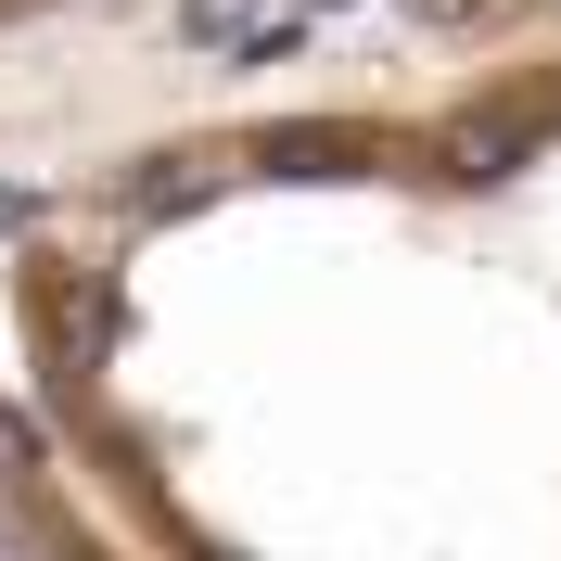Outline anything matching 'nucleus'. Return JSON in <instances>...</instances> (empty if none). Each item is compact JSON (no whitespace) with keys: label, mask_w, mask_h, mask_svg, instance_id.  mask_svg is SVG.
Returning a JSON list of instances; mask_svg holds the SVG:
<instances>
[{"label":"nucleus","mask_w":561,"mask_h":561,"mask_svg":"<svg viewBox=\"0 0 561 561\" xmlns=\"http://www.w3.org/2000/svg\"><path fill=\"white\" fill-rule=\"evenodd\" d=\"M0 230H26V192H0Z\"/></svg>","instance_id":"obj_4"},{"label":"nucleus","mask_w":561,"mask_h":561,"mask_svg":"<svg viewBox=\"0 0 561 561\" xmlns=\"http://www.w3.org/2000/svg\"><path fill=\"white\" fill-rule=\"evenodd\" d=\"M255 38V0H179V51H243Z\"/></svg>","instance_id":"obj_1"},{"label":"nucleus","mask_w":561,"mask_h":561,"mask_svg":"<svg viewBox=\"0 0 561 561\" xmlns=\"http://www.w3.org/2000/svg\"><path fill=\"white\" fill-rule=\"evenodd\" d=\"M421 26H472V13H485V0H409Z\"/></svg>","instance_id":"obj_3"},{"label":"nucleus","mask_w":561,"mask_h":561,"mask_svg":"<svg viewBox=\"0 0 561 561\" xmlns=\"http://www.w3.org/2000/svg\"><path fill=\"white\" fill-rule=\"evenodd\" d=\"M128 205H140V217H179V205H205V167H179V153H153V167L128 179Z\"/></svg>","instance_id":"obj_2"}]
</instances>
